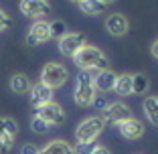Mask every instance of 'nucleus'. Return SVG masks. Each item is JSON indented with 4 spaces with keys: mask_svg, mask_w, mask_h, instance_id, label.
I'll return each instance as SVG.
<instances>
[{
    "mask_svg": "<svg viewBox=\"0 0 158 154\" xmlns=\"http://www.w3.org/2000/svg\"><path fill=\"white\" fill-rule=\"evenodd\" d=\"M73 61L79 69H87V71L107 69V65H110V59H107L106 53L102 49L93 47V45H87V43L73 55Z\"/></svg>",
    "mask_w": 158,
    "mask_h": 154,
    "instance_id": "1",
    "label": "nucleus"
},
{
    "mask_svg": "<svg viewBox=\"0 0 158 154\" xmlns=\"http://www.w3.org/2000/svg\"><path fill=\"white\" fill-rule=\"evenodd\" d=\"M98 98V89L93 85V71L81 69L77 75V85H75V103L81 107L93 106Z\"/></svg>",
    "mask_w": 158,
    "mask_h": 154,
    "instance_id": "2",
    "label": "nucleus"
},
{
    "mask_svg": "<svg viewBox=\"0 0 158 154\" xmlns=\"http://www.w3.org/2000/svg\"><path fill=\"white\" fill-rule=\"evenodd\" d=\"M69 79V71L65 69V65H61L57 61H51L47 63L41 71V83H45L47 87L57 89V87H63Z\"/></svg>",
    "mask_w": 158,
    "mask_h": 154,
    "instance_id": "3",
    "label": "nucleus"
},
{
    "mask_svg": "<svg viewBox=\"0 0 158 154\" xmlns=\"http://www.w3.org/2000/svg\"><path fill=\"white\" fill-rule=\"evenodd\" d=\"M103 128H106V120H103V116L87 118V120H83L77 126V130H75V138H77V142H93L99 134H102Z\"/></svg>",
    "mask_w": 158,
    "mask_h": 154,
    "instance_id": "4",
    "label": "nucleus"
},
{
    "mask_svg": "<svg viewBox=\"0 0 158 154\" xmlns=\"http://www.w3.org/2000/svg\"><path fill=\"white\" fill-rule=\"evenodd\" d=\"M37 118H41L47 126H59V124L65 122V112H63V107L59 103L49 102L45 106L37 107Z\"/></svg>",
    "mask_w": 158,
    "mask_h": 154,
    "instance_id": "5",
    "label": "nucleus"
},
{
    "mask_svg": "<svg viewBox=\"0 0 158 154\" xmlns=\"http://www.w3.org/2000/svg\"><path fill=\"white\" fill-rule=\"evenodd\" d=\"M19 10L28 19H43L51 14V4L47 0H20Z\"/></svg>",
    "mask_w": 158,
    "mask_h": 154,
    "instance_id": "6",
    "label": "nucleus"
},
{
    "mask_svg": "<svg viewBox=\"0 0 158 154\" xmlns=\"http://www.w3.org/2000/svg\"><path fill=\"white\" fill-rule=\"evenodd\" d=\"M83 45H85V35L83 33H65L59 39V51L67 57H73Z\"/></svg>",
    "mask_w": 158,
    "mask_h": 154,
    "instance_id": "7",
    "label": "nucleus"
},
{
    "mask_svg": "<svg viewBox=\"0 0 158 154\" xmlns=\"http://www.w3.org/2000/svg\"><path fill=\"white\" fill-rule=\"evenodd\" d=\"M47 41H51V27H49L47 20H37L28 31L27 45L28 47H37V45H43Z\"/></svg>",
    "mask_w": 158,
    "mask_h": 154,
    "instance_id": "8",
    "label": "nucleus"
},
{
    "mask_svg": "<svg viewBox=\"0 0 158 154\" xmlns=\"http://www.w3.org/2000/svg\"><path fill=\"white\" fill-rule=\"evenodd\" d=\"M128 118H132V112H130V107L126 106V103H122V102L110 103V106L106 107V112H103L106 124L107 122H110V124H120V122L128 120Z\"/></svg>",
    "mask_w": 158,
    "mask_h": 154,
    "instance_id": "9",
    "label": "nucleus"
},
{
    "mask_svg": "<svg viewBox=\"0 0 158 154\" xmlns=\"http://www.w3.org/2000/svg\"><path fill=\"white\" fill-rule=\"evenodd\" d=\"M128 28H130V23H128V19H126L124 14L116 12V14L106 16V31L112 37H124L128 33Z\"/></svg>",
    "mask_w": 158,
    "mask_h": 154,
    "instance_id": "10",
    "label": "nucleus"
},
{
    "mask_svg": "<svg viewBox=\"0 0 158 154\" xmlns=\"http://www.w3.org/2000/svg\"><path fill=\"white\" fill-rule=\"evenodd\" d=\"M118 130H120V134L124 136L126 140H138V138L144 136V126L136 118H128V120L120 122L118 124Z\"/></svg>",
    "mask_w": 158,
    "mask_h": 154,
    "instance_id": "11",
    "label": "nucleus"
},
{
    "mask_svg": "<svg viewBox=\"0 0 158 154\" xmlns=\"http://www.w3.org/2000/svg\"><path fill=\"white\" fill-rule=\"evenodd\" d=\"M116 77L118 75L114 73L110 67H107V69H99L93 75V85H95L98 91H110V89H114V85H116Z\"/></svg>",
    "mask_w": 158,
    "mask_h": 154,
    "instance_id": "12",
    "label": "nucleus"
},
{
    "mask_svg": "<svg viewBox=\"0 0 158 154\" xmlns=\"http://www.w3.org/2000/svg\"><path fill=\"white\" fill-rule=\"evenodd\" d=\"M51 98H53V89L47 87L41 81L31 87V103H33L35 107H41V106H45V103H49Z\"/></svg>",
    "mask_w": 158,
    "mask_h": 154,
    "instance_id": "13",
    "label": "nucleus"
},
{
    "mask_svg": "<svg viewBox=\"0 0 158 154\" xmlns=\"http://www.w3.org/2000/svg\"><path fill=\"white\" fill-rule=\"evenodd\" d=\"M41 154H75V152H73V146H71L69 142L53 140V142H49L45 148H41Z\"/></svg>",
    "mask_w": 158,
    "mask_h": 154,
    "instance_id": "14",
    "label": "nucleus"
},
{
    "mask_svg": "<svg viewBox=\"0 0 158 154\" xmlns=\"http://www.w3.org/2000/svg\"><path fill=\"white\" fill-rule=\"evenodd\" d=\"M31 87H33V83H31V79L24 73H16L10 77V89L14 94H28Z\"/></svg>",
    "mask_w": 158,
    "mask_h": 154,
    "instance_id": "15",
    "label": "nucleus"
},
{
    "mask_svg": "<svg viewBox=\"0 0 158 154\" xmlns=\"http://www.w3.org/2000/svg\"><path fill=\"white\" fill-rule=\"evenodd\" d=\"M79 8L81 12L87 14V16H98V14H103L107 6L103 4L102 0H81L79 2Z\"/></svg>",
    "mask_w": 158,
    "mask_h": 154,
    "instance_id": "16",
    "label": "nucleus"
},
{
    "mask_svg": "<svg viewBox=\"0 0 158 154\" xmlns=\"http://www.w3.org/2000/svg\"><path fill=\"white\" fill-rule=\"evenodd\" d=\"M114 91H116L120 98H128L132 94V75L124 73L116 77V85H114Z\"/></svg>",
    "mask_w": 158,
    "mask_h": 154,
    "instance_id": "17",
    "label": "nucleus"
},
{
    "mask_svg": "<svg viewBox=\"0 0 158 154\" xmlns=\"http://www.w3.org/2000/svg\"><path fill=\"white\" fill-rule=\"evenodd\" d=\"M148 87H150V83H148V77L146 75H142V73L132 75V94L142 95V94L148 91Z\"/></svg>",
    "mask_w": 158,
    "mask_h": 154,
    "instance_id": "18",
    "label": "nucleus"
},
{
    "mask_svg": "<svg viewBox=\"0 0 158 154\" xmlns=\"http://www.w3.org/2000/svg\"><path fill=\"white\" fill-rule=\"evenodd\" d=\"M144 114L148 116V120L154 126H158V103H156V95H150L144 99Z\"/></svg>",
    "mask_w": 158,
    "mask_h": 154,
    "instance_id": "19",
    "label": "nucleus"
},
{
    "mask_svg": "<svg viewBox=\"0 0 158 154\" xmlns=\"http://www.w3.org/2000/svg\"><path fill=\"white\" fill-rule=\"evenodd\" d=\"M0 132H6V134L10 136H16V132H19V124L12 120V118H0Z\"/></svg>",
    "mask_w": 158,
    "mask_h": 154,
    "instance_id": "20",
    "label": "nucleus"
},
{
    "mask_svg": "<svg viewBox=\"0 0 158 154\" xmlns=\"http://www.w3.org/2000/svg\"><path fill=\"white\" fill-rule=\"evenodd\" d=\"M49 27H51V39L53 37L61 39L63 35L67 33V24L63 23V20H53V23H49Z\"/></svg>",
    "mask_w": 158,
    "mask_h": 154,
    "instance_id": "21",
    "label": "nucleus"
},
{
    "mask_svg": "<svg viewBox=\"0 0 158 154\" xmlns=\"http://www.w3.org/2000/svg\"><path fill=\"white\" fill-rule=\"evenodd\" d=\"M12 144H14V136L6 134V132H0V152L6 154L10 148H12Z\"/></svg>",
    "mask_w": 158,
    "mask_h": 154,
    "instance_id": "22",
    "label": "nucleus"
},
{
    "mask_svg": "<svg viewBox=\"0 0 158 154\" xmlns=\"http://www.w3.org/2000/svg\"><path fill=\"white\" fill-rule=\"evenodd\" d=\"M95 148H98V146L93 144V142H77V146L73 148V152L75 154H91Z\"/></svg>",
    "mask_w": 158,
    "mask_h": 154,
    "instance_id": "23",
    "label": "nucleus"
},
{
    "mask_svg": "<svg viewBox=\"0 0 158 154\" xmlns=\"http://www.w3.org/2000/svg\"><path fill=\"white\" fill-rule=\"evenodd\" d=\"M31 130H33V132H37V134H45V132L49 130V126H47V124L41 120V118H37V116H35L33 120H31Z\"/></svg>",
    "mask_w": 158,
    "mask_h": 154,
    "instance_id": "24",
    "label": "nucleus"
},
{
    "mask_svg": "<svg viewBox=\"0 0 158 154\" xmlns=\"http://www.w3.org/2000/svg\"><path fill=\"white\" fill-rule=\"evenodd\" d=\"M8 27H10V16L2 8H0V33H2V31H6Z\"/></svg>",
    "mask_w": 158,
    "mask_h": 154,
    "instance_id": "25",
    "label": "nucleus"
},
{
    "mask_svg": "<svg viewBox=\"0 0 158 154\" xmlns=\"http://www.w3.org/2000/svg\"><path fill=\"white\" fill-rule=\"evenodd\" d=\"M20 154H41V148H37L35 144H24L20 148Z\"/></svg>",
    "mask_w": 158,
    "mask_h": 154,
    "instance_id": "26",
    "label": "nucleus"
},
{
    "mask_svg": "<svg viewBox=\"0 0 158 154\" xmlns=\"http://www.w3.org/2000/svg\"><path fill=\"white\" fill-rule=\"evenodd\" d=\"M150 53H152V57H154V59H158V39L152 43V47H150Z\"/></svg>",
    "mask_w": 158,
    "mask_h": 154,
    "instance_id": "27",
    "label": "nucleus"
},
{
    "mask_svg": "<svg viewBox=\"0 0 158 154\" xmlns=\"http://www.w3.org/2000/svg\"><path fill=\"white\" fill-rule=\"evenodd\" d=\"M91 154H112V152H110V150H107V148H106V146H98V148L93 150V152H91Z\"/></svg>",
    "mask_w": 158,
    "mask_h": 154,
    "instance_id": "28",
    "label": "nucleus"
},
{
    "mask_svg": "<svg viewBox=\"0 0 158 154\" xmlns=\"http://www.w3.org/2000/svg\"><path fill=\"white\" fill-rule=\"evenodd\" d=\"M93 106H95V107H106V99H103V98H95Z\"/></svg>",
    "mask_w": 158,
    "mask_h": 154,
    "instance_id": "29",
    "label": "nucleus"
},
{
    "mask_svg": "<svg viewBox=\"0 0 158 154\" xmlns=\"http://www.w3.org/2000/svg\"><path fill=\"white\" fill-rule=\"evenodd\" d=\"M102 2H103V4L107 6V4H112V2H116V0H102Z\"/></svg>",
    "mask_w": 158,
    "mask_h": 154,
    "instance_id": "30",
    "label": "nucleus"
},
{
    "mask_svg": "<svg viewBox=\"0 0 158 154\" xmlns=\"http://www.w3.org/2000/svg\"><path fill=\"white\" fill-rule=\"evenodd\" d=\"M71 2H77V4H79V2H81V0H71Z\"/></svg>",
    "mask_w": 158,
    "mask_h": 154,
    "instance_id": "31",
    "label": "nucleus"
},
{
    "mask_svg": "<svg viewBox=\"0 0 158 154\" xmlns=\"http://www.w3.org/2000/svg\"><path fill=\"white\" fill-rule=\"evenodd\" d=\"M156 103H158V95H156Z\"/></svg>",
    "mask_w": 158,
    "mask_h": 154,
    "instance_id": "32",
    "label": "nucleus"
}]
</instances>
